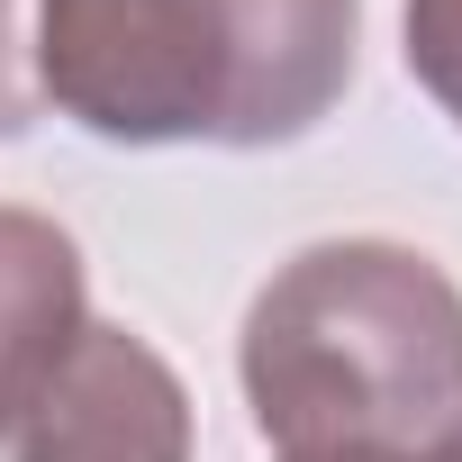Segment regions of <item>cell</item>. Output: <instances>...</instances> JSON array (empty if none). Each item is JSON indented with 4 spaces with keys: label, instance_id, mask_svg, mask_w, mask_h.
<instances>
[{
    "label": "cell",
    "instance_id": "3957f363",
    "mask_svg": "<svg viewBox=\"0 0 462 462\" xmlns=\"http://www.w3.org/2000/svg\"><path fill=\"white\" fill-rule=\"evenodd\" d=\"M0 444L10 462H190V390L136 327L82 318Z\"/></svg>",
    "mask_w": 462,
    "mask_h": 462
},
{
    "label": "cell",
    "instance_id": "7a4b0ae2",
    "mask_svg": "<svg viewBox=\"0 0 462 462\" xmlns=\"http://www.w3.org/2000/svg\"><path fill=\"white\" fill-rule=\"evenodd\" d=\"M236 381L273 453L426 444L462 417V291L390 236L300 245L245 309Z\"/></svg>",
    "mask_w": 462,
    "mask_h": 462
},
{
    "label": "cell",
    "instance_id": "5b68a950",
    "mask_svg": "<svg viewBox=\"0 0 462 462\" xmlns=\"http://www.w3.org/2000/svg\"><path fill=\"white\" fill-rule=\"evenodd\" d=\"M408 82L462 127V0H408Z\"/></svg>",
    "mask_w": 462,
    "mask_h": 462
},
{
    "label": "cell",
    "instance_id": "8992f818",
    "mask_svg": "<svg viewBox=\"0 0 462 462\" xmlns=\"http://www.w3.org/2000/svg\"><path fill=\"white\" fill-rule=\"evenodd\" d=\"M46 118L37 91V0H0V145Z\"/></svg>",
    "mask_w": 462,
    "mask_h": 462
},
{
    "label": "cell",
    "instance_id": "ba28073f",
    "mask_svg": "<svg viewBox=\"0 0 462 462\" xmlns=\"http://www.w3.org/2000/svg\"><path fill=\"white\" fill-rule=\"evenodd\" d=\"M426 462H462V417H453L444 435H426Z\"/></svg>",
    "mask_w": 462,
    "mask_h": 462
},
{
    "label": "cell",
    "instance_id": "52a82bcc",
    "mask_svg": "<svg viewBox=\"0 0 462 462\" xmlns=\"http://www.w3.org/2000/svg\"><path fill=\"white\" fill-rule=\"evenodd\" d=\"M273 462H426V444H345V453H273Z\"/></svg>",
    "mask_w": 462,
    "mask_h": 462
},
{
    "label": "cell",
    "instance_id": "6da1fadb",
    "mask_svg": "<svg viewBox=\"0 0 462 462\" xmlns=\"http://www.w3.org/2000/svg\"><path fill=\"white\" fill-rule=\"evenodd\" d=\"M354 46L363 0H37V91L100 145H300Z\"/></svg>",
    "mask_w": 462,
    "mask_h": 462
},
{
    "label": "cell",
    "instance_id": "277c9868",
    "mask_svg": "<svg viewBox=\"0 0 462 462\" xmlns=\"http://www.w3.org/2000/svg\"><path fill=\"white\" fill-rule=\"evenodd\" d=\"M82 318H91L82 245L46 208L0 199V435L28 408V390L55 372V354L82 336Z\"/></svg>",
    "mask_w": 462,
    "mask_h": 462
}]
</instances>
